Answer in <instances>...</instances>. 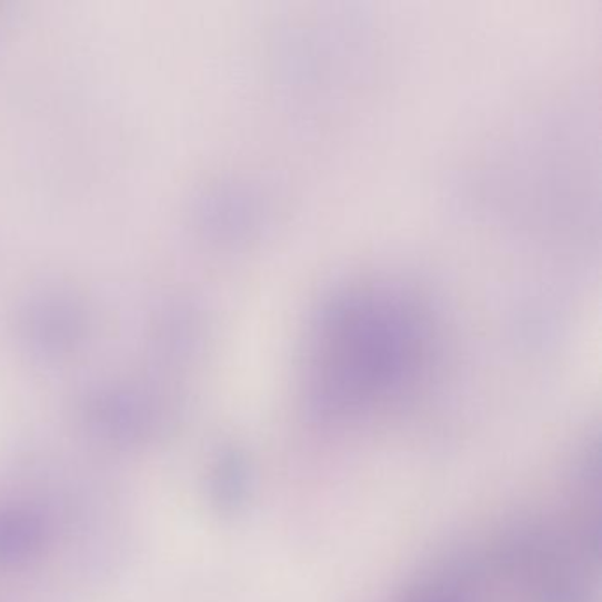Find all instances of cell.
<instances>
[{
  "label": "cell",
  "instance_id": "obj_1",
  "mask_svg": "<svg viewBox=\"0 0 602 602\" xmlns=\"http://www.w3.org/2000/svg\"><path fill=\"white\" fill-rule=\"evenodd\" d=\"M41 541V525L29 512H0V560L26 559L34 555Z\"/></svg>",
  "mask_w": 602,
  "mask_h": 602
}]
</instances>
